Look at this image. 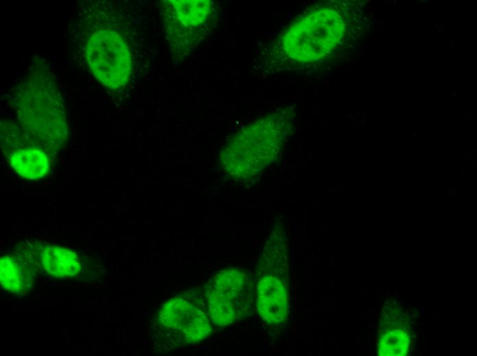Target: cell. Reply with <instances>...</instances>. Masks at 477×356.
I'll list each match as a JSON object with an SVG mask.
<instances>
[{
	"label": "cell",
	"mask_w": 477,
	"mask_h": 356,
	"mask_svg": "<svg viewBox=\"0 0 477 356\" xmlns=\"http://www.w3.org/2000/svg\"><path fill=\"white\" fill-rule=\"evenodd\" d=\"M205 294L207 313L215 325L228 326L241 316L236 306L210 284L205 288Z\"/></svg>",
	"instance_id": "9c48e42d"
},
{
	"label": "cell",
	"mask_w": 477,
	"mask_h": 356,
	"mask_svg": "<svg viewBox=\"0 0 477 356\" xmlns=\"http://www.w3.org/2000/svg\"><path fill=\"white\" fill-rule=\"evenodd\" d=\"M177 18L186 27L198 25L203 23L210 12L208 1H175Z\"/></svg>",
	"instance_id": "30bf717a"
},
{
	"label": "cell",
	"mask_w": 477,
	"mask_h": 356,
	"mask_svg": "<svg viewBox=\"0 0 477 356\" xmlns=\"http://www.w3.org/2000/svg\"><path fill=\"white\" fill-rule=\"evenodd\" d=\"M86 52L91 72L103 85L118 89L128 81L132 56L128 44L119 34L108 29L94 32L87 41Z\"/></svg>",
	"instance_id": "7a4b0ae2"
},
{
	"label": "cell",
	"mask_w": 477,
	"mask_h": 356,
	"mask_svg": "<svg viewBox=\"0 0 477 356\" xmlns=\"http://www.w3.org/2000/svg\"><path fill=\"white\" fill-rule=\"evenodd\" d=\"M36 270L19 256L3 255L0 260V283L6 292L21 296L34 286Z\"/></svg>",
	"instance_id": "8992f818"
},
{
	"label": "cell",
	"mask_w": 477,
	"mask_h": 356,
	"mask_svg": "<svg viewBox=\"0 0 477 356\" xmlns=\"http://www.w3.org/2000/svg\"><path fill=\"white\" fill-rule=\"evenodd\" d=\"M22 259L36 271L53 279L85 280L90 276L89 266L79 253L62 246L40 245L34 253L23 255Z\"/></svg>",
	"instance_id": "277c9868"
},
{
	"label": "cell",
	"mask_w": 477,
	"mask_h": 356,
	"mask_svg": "<svg viewBox=\"0 0 477 356\" xmlns=\"http://www.w3.org/2000/svg\"><path fill=\"white\" fill-rule=\"evenodd\" d=\"M411 169H412V170H416V169H417V165H416V164H412V165H411Z\"/></svg>",
	"instance_id": "8fae6325"
},
{
	"label": "cell",
	"mask_w": 477,
	"mask_h": 356,
	"mask_svg": "<svg viewBox=\"0 0 477 356\" xmlns=\"http://www.w3.org/2000/svg\"><path fill=\"white\" fill-rule=\"evenodd\" d=\"M158 322L163 330L173 332L178 340L187 343L202 341L211 331L207 316L185 295L171 298L164 303Z\"/></svg>",
	"instance_id": "3957f363"
},
{
	"label": "cell",
	"mask_w": 477,
	"mask_h": 356,
	"mask_svg": "<svg viewBox=\"0 0 477 356\" xmlns=\"http://www.w3.org/2000/svg\"><path fill=\"white\" fill-rule=\"evenodd\" d=\"M257 309L259 316L270 325L284 322L288 314V292L285 283L273 274L262 277L258 282Z\"/></svg>",
	"instance_id": "5b68a950"
},
{
	"label": "cell",
	"mask_w": 477,
	"mask_h": 356,
	"mask_svg": "<svg viewBox=\"0 0 477 356\" xmlns=\"http://www.w3.org/2000/svg\"><path fill=\"white\" fill-rule=\"evenodd\" d=\"M395 181H400V179H395Z\"/></svg>",
	"instance_id": "7c38bea8"
},
{
	"label": "cell",
	"mask_w": 477,
	"mask_h": 356,
	"mask_svg": "<svg viewBox=\"0 0 477 356\" xmlns=\"http://www.w3.org/2000/svg\"><path fill=\"white\" fill-rule=\"evenodd\" d=\"M10 163L20 177L31 180L45 177L49 170L47 154L36 148H24L12 152Z\"/></svg>",
	"instance_id": "ba28073f"
},
{
	"label": "cell",
	"mask_w": 477,
	"mask_h": 356,
	"mask_svg": "<svg viewBox=\"0 0 477 356\" xmlns=\"http://www.w3.org/2000/svg\"><path fill=\"white\" fill-rule=\"evenodd\" d=\"M340 26L339 19L330 12H308L286 29L282 38L283 49L298 62L317 60L336 42Z\"/></svg>",
	"instance_id": "6da1fadb"
},
{
	"label": "cell",
	"mask_w": 477,
	"mask_h": 356,
	"mask_svg": "<svg viewBox=\"0 0 477 356\" xmlns=\"http://www.w3.org/2000/svg\"><path fill=\"white\" fill-rule=\"evenodd\" d=\"M219 292L228 297L243 315L247 311L249 287L246 275L235 268L220 271L210 282Z\"/></svg>",
	"instance_id": "52a82bcc"
}]
</instances>
